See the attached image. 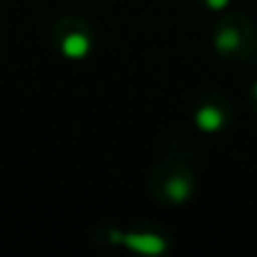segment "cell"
<instances>
[{
    "label": "cell",
    "instance_id": "cell-1",
    "mask_svg": "<svg viewBox=\"0 0 257 257\" xmlns=\"http://www.w3.org/2000/svg\"><path fill=\"white\" fill-rule=\"evenodd\" d=\"M54 43H57L59 52L66 59H72V61L86 59L90 54V48H93V36H90L88 23L79 21V18L61 21L59 27L54 30Z\"/></svg>",
    "mask_w": 257,
    "mask_h": 257
},
{
    "label": "cell",
    "instance_id": "cell-4",
    "mask_svg": "<svg viewBox=\"0 0 257 257\" xmlns=\"http://www.w3.org/2000/svg\"><path fill=\"white\" fill-rule=\"evenodd\" d=\"M214 45H217L219 52H232L239 45V32L235 27H223V30H219Z\"/></svg>",
    "mask_w": 257,
    "mask_h": 257
},
{
    "label": "cell",
    "instance_id": "cell-5",
    "mask_svg": "<svg viewBox=\"0 0 257 257\" xmlns=\"http://www.w3.org/2000/svg\"><path fill=\"white\" fill-rule=\"evenodd\" d=\"M228 3H230V0H205V5H208L210 9H223V7H228Z\"/></svg>",
    "mask_w": 257,
    "mask_h": 257
},
{
    "label": "cell",
    "instance_id": "cell-6",
    "mask_svg": "<svg viewBox=\"0 0 257 257\" xmlns=\"http://www.w3.org/2000/svg\"><path fill=\"white\" fill-rule=\"evenodd\" d=\"M253 95H255V99H257V81H255V88H253Z\"/></svg>",
    "mask_w": 257,
    "mask_h": 257
},
{
    "label": "cell",
    "instance_id": "cell-3",
    "mask_svg": "<svg viewBox=\"0 0 257 257\" xmlns=\"http://www.w3.org/2000/svg\"><path fill=\"white\" fill-rule=\"evenodd\" d=\"M196 126L201 128V131L205 133H217L219 128L223 126V122H226V117H223V113L219 111L217 106H201L199 111H196V117H194Z\"/></svg>",
    "mask_w": 257,
    "mask_h": 257
},
{
    "label": "cell",
    "instance_id": "cell-2",
    "mask_svg": "<svg viewBox=\"0 0 257 257\" xmlns=\"http://www.w3.org/2000/svg\"><path fill=\"white\" fill-rule=\"evenodd\" d=\"M108 241L111 244H120L126 248L136 250V253H145V255H160L167 250V241L165 237L154 235V232H120V230H111L108 232Z\"/></svg>",
    "mask_w": 257,
    "mask_h": 257
}]
</instances>
